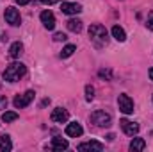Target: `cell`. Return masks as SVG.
Returning <instances> with one entry per match:
<instances>
[{"instance_id": "obj_8", "label": "cell", "mask_w": 153, "mask_h": 152, "mask_svg": "<svg viewBox=\"0 0 153 152\" xmlns=\"http://www.w3.org/2000/svg\"><path fill=\"white\" fill-rule=\"evenodd\" d=\"M68 118H70V113L62 108H55L52 111V122H55V123H66Z\"/></svg>"}, {"instance_id": "obj_18", "label": "cell", "mask_w": 153, "mask_h": 152, "mask_svg": "<svg viewBox=\"0 0 153 152\" xmlns=\"http://www.w3.org/2000/svg\"><path fill=\"white\" fill-rule=\"evenodd\" d=\"M112 36H114L117 41H125V39H126V34H125V31H123L119 25H114V27H112Z\"/></svg>"}, {"instance_id": "obj_20", "label": "cell", "mask_w": 153, "mask_h": 152, "mask_svg": "<svg viewBox=\"0 0 153 152\" xmlns=\"http://www.w3.org/2000/svg\"><path fill=\"white\" fill-rule=\"evenodd\" d=\"M75 50H76L75 45H66V47L62 48V52H61V57H70V56H73Z\"/></svg>"}, {"instance_id": "obj_3", "label": "cell", "mask_w": 153, "mask_h": 152, "mask_svg": "<svg viewBox=\"0 0 153 152\" xmlns=\"http://www.w3.org/2000/svg\"><path fill=\"white\" fill-rule=\"evenodd\" d=\"M91 122L98 127H109L111 122H112V116L109 113H105V111H94L91 114Z\"/></svg>"}, {"instance_id": "obj_16", "label": "cell", "mask_w": 153, "mask_h": 152, "mask_svg": "<svg viewBox=\"0 0 153 152\" xmlns=\"http://www.w3.org/2000/svg\"><path fill=\"white\" fill-rule=\"evenodd\" d=\"M146 149V141L143 140V138H134L132 140V143H130V150H144Z\"/></svg>"}, {"instance_id": "obj_7", "label": "cell", "mask_w": 153, "mask_h": 152, "mask_svg": "<svg viewBox=\"0 0 153 152\" xmlns=\"http://www.w3.org/2000/svg\"><path fill=\"white\" fill-rule=\"evenodd\" d=\"M119 125H121L123 132H125V134H128V136H135V134L139 132V123L130 122V120H126V118H123V120L119 122Z\"/></svg>"}, {"instance_id": "obj_2", "label": "cell", "mask_w": 153, "mask_h": 152, "mask_svg": "<svg viewBox=\"0 0 153 152\" xmlns=\"http://www.w3.org/2000/svg\"><path fill=\"white\" fill-rule=\"evenodd\" d=\"M27 74V66L23 65V63H11L5 70H4V79L7 81V82H16V81H20L22 77Z\"/></svg>"}, {"instance_id": "obj_21", "label": "cell", "mask_w": 153, "mask_h": 152, "mask_svg": "<svg viewBox=\"0 0 153 152\" xmlns=\"http://www.w3.org/2000/svg\"><path fill=\"white\" fill-rule=\"evenodd\" d=\"M93 99H94V88L87 84V86H85V100H89V102H91Z\"/></svg>"}, {"instance_id": "obj_19", "label": "cell", "mask_w": 153, "mask_h": 152, "mask_svg": "<svg viewBox=\"0 0 153 152\" xmlns=\"http://www.w3.org/2000/svg\"><path fill=\"white\" fill-rule=\"evenodd\" d=\"M16 118H18V113H14V111H5V113L2 114V122H5V123L14 122Z\"/></svg>"}, {"instance_id": "obj_24", "label": "cell", "mask_w": 153, "mask_h": 152, "mask_svg": "<svg viewBox=\"0 0 153 152\" xmlns=\"http://www.w3.org/2000/svg\"><path fill=\"white\" fill-rule=\"evenodd\" d=\"M146 25H148L150 31H153V11L152 13H148V22H146Z\"/></svg>"}, {"instance_id": "obj_28", "label": "cell", "mask_w": 153, "mask_h": 152, "mask_svg": "<svg viewBox=\"0 0 153 152\" xmlns=\"http://www.w3.org/2000/svg\"><path fill=\"white\" fill-rule=\"evenodd\" d=\"M150 79L153 81V68H150Z\"/></svg>"}, {"instance_id": "obj_25", "label": "cell", "mask_w": 153, "mask_h": 152, "mask_svg": "<svg viewBox=\"0 0 153 152\" xmlns=\"http://www.w3.org/2000/svg\"><path fill=\"white\" fill-rule=\"evenodd\" d=\"M5 108H7V99L0 95V109H5Z\"/></svg>"}, {"instance_id": "obj_13", "label": "cell", "mask_w": 153, "mask_h": 152, "mask_svg": "<svg viewBox=\"0 0 153 152\" xmlns=\"http://www.w3.org/2000/svg\"><path fill=\"white\" fill-rule=\"evenodd\" d=\"M22 54H23V45H22L20 41L13 43V45H11V48H9V56H11L13 59H18Z\"/></svg>"}, {"instance_id": "obj_9", "label": "cell", "mask_w": 153, "mask_h": 152, "mask_svg": "<svg viewBox=\"0 0 153 152\" xmlns=\"http://www.w3.org/2000/svg\"><path fill=\"white\" fill-rule=\"evenodd\" d=\"M39 18H41V23L45 25V29L52 31V29L55 27V16H53V13H52V11H43Z\"/></svg>"}, {"instance_id": "obj_17", "label": "cell", "mask_w": 153, "mask_h": 152, "mask_svg": "<svg viewBox=\"0 0 153 152\" xmlns=\"http://www.w3.org/2000/svg\"><path fill=\"white\" fill-rule=\"evenodd\" d=\"M68 29L71 31V32H80L82 31V22L78 20V18H71V20H68Z\"/></svg>"}, {"instance_id": "obj_10", "label": "cell", "mask_w": 153, "mask_h": 152, "mask_svg": "<svg viewBox=\"0 0 153 152\" xmlns=\"http://www.w3.org/2000/svg\"><path fill=\"white\" fill-rule=\"evenodd\" d=\"M61 11H62L64 14H78V13L82 11V5L76 4V2H62Z\"/></svg>"}, {"instance_id": "obj_27", "label": "cell", "mask_w": 153, "mask_h": 152, "mask_svg": "<svg viewBox=\"0 0 153 152\" xmlns=\"http://www.w3.org/2000/svg\"><path fill=\"white\" fill-rule=\"evenodd\" d=\"M14 2H16V4H20V5H27L30 0H14Z\"/></svg>"}, {"instance_id": "obj_22", "label": "cell", "mask_w": 153, "mask_h": 152, "mask_svg": "<svg viewBox=\"0 0 153 152\" xmlns=\"http://www.w3.org/2000/svg\"><path fill=\"white\" fill-rule=\"evenodd\" d=\"M98 75L102 77V79H111V77H112V72H111V70H100Z\"/></svg>"}, {"instance_id": "obj_1", "label": "cell", "mask_w": 153, "mask_h": 152, "mask_svg": "<svg viewBox=\"0 0 153 152\" xmlns=\"http://www.w3.org/2000/svg\"><path fill=\"white\" fill-rule=\"evenodd\" d=\"M89 38H91V41L94 43V47L100 48V47L107 45V41H109V32H107V29H105L103 25L94 23V25L89 27Z\"/></svg>"}, {"instance_id": "obj_14", "label": "cell", "mask_w": 153, "mask_h": 152, "mask_svg": "<svg viewBox=\"0 0 153 152\" xmlns=\"http://www.w3.org/2000/svg\"><path fill=\"white\" fill-rule=\"evenodd\" d=\"M50 149H52V150H66V149H68V141L62 140V138H53Z\"/></svg>"}, {"instance_id": "obj_6", "label": "cell", "mask_w": 153, "mask_h": 152, "mask_svg": "<svg viewBox=\"0 0 153 152\" xmlns=\"http://www.w3.org/2000/svg\"><path fill=\"white\" fill-rule=\"evenodd\" d=\"M4 16H5V22H7V23H11V25H14V27L22 23V16H20L18 9H14V7H7Z\"/></svg>"}, {"instance_id": "obj_23", "label": "cell", "mask_w": 153, "mask_h": 152, "mask_svg": "<svg viewBox=\"0 0 153 152\" xmlns=\"http://www.w3.org/2000/svg\"><path fill=\"white\" fill-rule=\"evenodd\" d=\"M53 39H55V41H66V34H64V32H55V36H53Z\"/></svg>"}, {"instance_id": "obj_4", "label": "cell", "mask_w": 153, "mask_h": 152, "mask_svg": "<svg viewBox=\"0 0 153 152\" xmlns=\"http://www.w3.org/2000/svg\"><path fill=\"white\" fill-rule=\"evenodd\" d=\"M34 91L32 90H29V91H25L23 95H18L16 99H14V108L16 109H22V108H27L32 100H34Z\"/></svg>"}, {"instance_id": "obj_26", "label": "cell", "mask_w": 153, "mask_h": 152, "mask_svg": "<svg viewBox=\"0 0 153 152\" xmlns=\"http://www.w3.org/2000/svg\"><path fill=\"white\" fill-rule=\"evenodd\" d=\"M43 4H46V5H52V4H55V2H61V0H41Z\"/></svg>"}, {"instance_id": "obj_12", "label": "cell", "mask_w": 153, "mask_h": 152, "mask_svg": "<svg viewBox=\"0 0 153 152\" xmlns=\"http://www.w3.org/2000/svg\"><path fill=\"white\" fill-rule=\"evenodd\" d=\"M78 150L80 152H85V150H103V145L100 143V141H94V140H91V141H85V143H80L78 145Z\"/></svg>"}, {"instance_id": "obj_15", "label": "cell", "mask_w": 153, "mask_h": 152, "mask_svg": "<svg viewBox=\"0 0 153 152\" xmlns=\"http://www.w3.org/2000/svg\"><path fill=\"white\" fill-rule=\"evenodd\" d=\"M13 149V143H11V138L7 134H2L0 136V150L2 152H9Z\"/></svg>"}, {"instance_id": "obj_11", "label": "cell", "mask_w": 153, "mask_h": 152, "mask_svg": "<svg viewBox=\"0 0 153 152\" xmlns=\"http://www.w3.org/2000/svg\"><path fill=\"white\" fill-rule=\"evenodd\" d=\"M66 134L70 136V138H80L82 134H84V129H82V125L80 123H68V127H66Z\"/></svg>"}, {"instance_id": "obj_5", "label": "cell", "mask_w": 153, "mask_h": 152, "mask_svg": "<svg viewBox=\"0 0 153 152\" xmlns=\"http://www.w3.org/2000/svg\"><path fill=\"white\" fill-rule=\"evenodd\" d=\"M117 106H119V109H121L125 114L134 113V100H132L128 95H125V93L117 97Z\"/></svg>"}]
</instances>
